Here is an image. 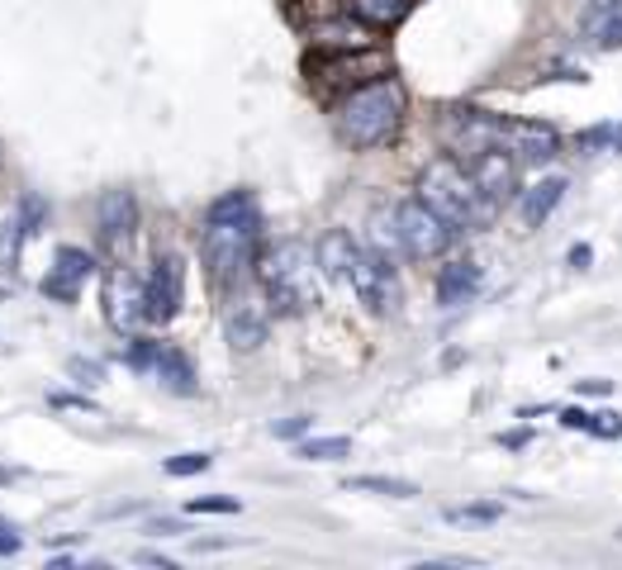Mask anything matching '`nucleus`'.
Listing matches in <instances>:
<instances>
[{"label":"nucleus","instance_id":"1","mask_svg":"<svg viewBox=\"0 0 622 570\" xmlns=\"http://www.w3.org/2000/svg\"><path fill=\"white\" fill-rule=\"evenodd\" d=\"M257 233H262V210H257L252 190H228L204 210L200 252L210 262L214 281H238L252 267Z\"/></svg>","mask_w":622,"mask_h":570},{"label":"nucleus","instance_id":"2","mask_svg":"<svg viewBox=\"0 0 622 570\" xmlns=\"http://www.w3.org/2000/svg\"><path fill=\"white\" fill-rule=\"evenodd\" d=\"M262 276V290H266V305L276 314H309L323 295V267H319V252L309 248L304 238H281L276 248L262 257L257 267Z\"/></svg>","mask_w":622,"mask_h":570},{"label":"nucleus","instance_id":"3","mask_svg":"<svg viewBox=\"0 0 622 570\" xmlns=\"http://www.w3.org/2000/svg\"><path fill=\"white\" fill-rule=\"evenodd\" d=\"M419 196L447 219L451 228H481L495 219L499 205L481 190V181L471 176V166H461V158H437L423 166L419 176Z\"/></svg>","mask_w":622,"mask_h":570},{"label":"nucleus","instance_id":"4","mask_svg":"<svg viewBox=\"0 0 622 570\" xmlns=\"http://www.w3.org/2000/svg\"><path fill=\"white\" fill-rule=\"evenodd\" d=\"M399 120H405V86L395 76H381V82L352 90L338 110V128L352 148H381V142H390Z\"/></svg>","mask_w":622,"mask_h":570},{"label":"nucleus","instance_id":"5","mask_svg":"<svg viewBox=\"0 0 622 570\" xmlns=\"http://www.w3.org/2000/svg\"><path fill=\"white\" fill-rule=\"evenodd\" d=\"M347 285L371 314H390L399 309V276H395V262H385L381 252H371L366 243H357L352 252V267H347Z\"/></svg>","mask_w":622,"mask_h":570},{"label":"nucleus","instance_id":"6","mask_svg":"<svg viewBox=\"0 0 622 570\" xmlns=\"http://www.w3.org/2000/svg\"><path fill=\"white\" fill-rule=\"evenodd\" d=\"M443 138H447L451 158L471 162V158H481L485 148L503 142V120L489 110H475V106H457V110H447V120H443Z\"/></svg>","mask_w":622,"mask_h":570},{"label":"nucleus","instance_id":"7","mask_svg":"<svg viewBox=\"0 0 622 570\" xmlns=\"http://www.w3.org/2000/svg\"><path fill=\"white\" fill-rule=\"evenodd\" d=\"M395 219H399V238H405V252L409 257H437V252H447L451 233H457L423 196L399 200L395 205Z\"/></svg>","mask_w":622,"mask_h":570},{"label":"nucleus","instance_id":"8","mask_svg":"<svg viewBox=\"0 0 622 570\" xmlns=\"http://www.w3.org/2000/svg\"><path fill=\"white\" fill-rule=\"evenodd\" d=\"M181 300H186V271L176 257H158L152 276L142 281V314L148 323H172L181 314Z\"/></svg>","mask_w":622,"mask_h":570},{"label":"nucleus","instance_id":"9","mask_svg":"<svg viewBox=\"0 0 622 570\" xmlns=\"http://www.w3.org/2000/svg\"><path fill=\"white\" fill-rule=\"evenodd\" d=\"M224 329H228V343L233 352H257L271 333V305H262L257 295H233L228 314H224Z\"/></svg>","mask_w":622,"mask_h":570},{"label":"nucleus","instance_id":"10","mask_svg":"<svg viewBox=\"0 0 622 570\" xmlns=\"http://www.w3.org/2000/svg\"><path fill=\"white\" fill-rule=\"evenodd\" d=\"M105 319L120 333L138 329V323H148V314H142V281L128 267H114L110 276H105Z\"/></svg>","mask_w":622,"mask_h":570},{"label":"nucleus","instance_id":"11","mask_svg":"<svg viewBox=\"0 0 622 570\" xmlns=\"http://www.w3.org/2000/svg\"><path fill=\"white\" fill-rule=\"evenodd\" d=\"M503 148L518 162H551L561 152V134L551 124H533V120H503Z\"/></svg>","mask_w":622,"mask_h":570},{"label":"nucleus","instance_id":"12","mask_svg":"<svg viewBox=\"0 0 622 570\" xmlns=\"http://www.w3.org/2000/svg\"><path fill=\"white\" fill-rule=\"evenodd\" d=\"M481 285H485V267L475 262V257H457V262H447L443 271H437L433 295H437V305L443 309H461V305H471L475 295H481Z\"/></svg>","mask_w":622,"mask_h":570},{"label":"nucleus","instance_id":"13","mask_svg":"<svg viewBox=\"0 0 622 570\" xmlns=\"http://www.w3.org/2000/svg\"><path fill=\"white\" fill-rule=\"evenodd\" d=\"M471 176L481 181V190L495 205H503L513 196V186H518V158L503 142H495V148H485L481 158H471Z\"/></svg>","mask_w":622,"mask_h":570},{"label":"nucleus","instance_id":"14","mask_svg":"<svg viewBox=\"0 0 622 570\" xmlns=\"http://www.w3.org/2000/svg\"><path fill=\"white\" fill-rule=\"evenodd\" d=\"M90 271H96V257H90L86 248H58L53 271L43 276V295H48V300L72 305L76 290H82V281L90 276Z\"/></svg>","mask_w":622,"mask_h":570},{"label":"nucleus","instance_id":"15","mask_svg":"<svg viewBox=\"0 0 622 570\" xmlns=\"http://www.w3.org/2000/svg\"><path fill=\"white\" fill-rule=\"evenodd\" d=\"M134 219H138V205L128 190H110L105 200H100V238L110 243V248H120L128 243V233H134Z\"/></svg>","mask_w":622,"mask_h":570},{"label":"nucleus","instance_id":"16","mask_svg":"<svg viewBox=\"0 0 622 570\" xmlns=\"http://www.w3.org/2000/svg\"><path fill=\"white\" fill-rule=\"evenodd\" d=\"M561 196H565V176H547V181H537V186H527L523 200H518V214H523V224H527V228L547 224L551 210L561 205Z\"/></svg>","mask_w":622,"mask_h":570},{"label":"nucleus","instance_id":"17","mask_svg":"<svg viewBox=\"0 0 622 570\" xmlns=\"http://www.w3.org/2000/svg\"><path fill=\"white\" fill-rule=\"evenodd\" d=\"M366 243L371 252H381L385 262H399V257H409L405 252V238H399V219H395V205L390 210H371V219H366Z\"/></svg>","mask_w":622,"mask_h":570},{"label":"nucleus","instance_id":"18","mask_svg":"<svg viewBox=\"0 0 622 570\" xmlns=\"http://www.w3.org/2000/svg\"><path fill=\"white\" fill-rule=\"evenodd\" d=\"M319 267H323V276H333V281H343L347 285V267H352V252H357V238L347 228H328L319 238Z\"/></svg>","mask_w":622,"mask_h":570},{"label":"nucleus","instance_id":"19","mask_svg":"<svg viewBox=\"0 0 622 570\" xmlns=\"http://www.w3.org/2000/svg\"><path fill=\"white\" fill-rule=\"evenodd\" d=\"M580 34H585L594 48H622V5H589Z\"/></svg>","mask_w":622,"mask_h":570},{"label":"nucleus","instance_id":"20","mask_svg":"<svg viewBox=\"0 0 622 570\" xmlns=\"http://www.w3.org/2000/svg\"><path fill=\"white\" fill-rule=\"evenodd\" d=\"M152 371H158V381L172 395H196V367H190V357L176 352V347H162L158 361H152Z\"/></svg>","mask_w":622,"mask_h":570},{"label":"nucleus","instance_id":"21","mask_svg":"<svg viewBox=\"0 0 622 570\" xmlns=\"http://www.w3.org/2000/svg\"><path fill=\"white\" fill-rule=\"evenodd\" d=\"M409 5L413 0H352V15L361 24H371V29H395L409 15Z\"/></svg>","mask_w":622,"mask_h":570},{"label":"nucleus","instance_id":"22","mask_svg":"<svg viewBox=\"0 0 622 570\" xmlns=\"http://www.w3.org/2000/svg\"><path fill=\"white\" fill-rule=\"evenodd\" d=\"M347 490H366V495H390V499H419V485L399 481V475H352Z\"/></svg>","mask_w":622,"mask_h":570},{"label":"nucleus","instance_id":"23","mask_svg":"<svg viewBox=\"0 0 622 570\" xmlns=\"http://www.w3.org/2000/svg\"><path fill=\"white\" fill-rule=\"evenodd\" d=\"M300 457L304 461H343V457H352V437H304Z\"/></svg>","mask_w":622,"mask_h":570},{"label":"nucleus","instance_id":"24","mask_svg":"<svg viewBox=\"0 0 622 570\" xmlns=\"http://www.w3.org/2000/svg\"><path fill=\"white\" fill-rule=\"evenodd\" d=\"M210 466H214L210 451H181V457L166 461V475H176L181 481V475H200V471H210Z\"/></svg>","mask_w":622,"mask_h":570},{"label":"nucleus","instance_id":"25","mask_svg":"<svg viewBox=\"0 0 622 570\" xmlns=\"http://www.w3.org/2000/svg\"><path fill=\"white\" fill-rule=\"evenodd\" d=\"M451 523H499L503 509L499 504H465V509H447Z\"/></svg>","mask_w":622,"mask_h":570},{"label":"nucleus","instance_id":"26","mask_svg":"<svg viewBox=\"0 0 622 570\" xmlns=\"http://www.w3.org/2000/svg\"><path fill=\"white\" fill-rule=\"evenodd\" d=\"M67 375H72L76 385H100L105 367H100V361H86V357H72V361H67Z\"/></svg>","mask_w":622,"mask_h":570},{"label":"nucleus","instance_id":"27","mask_svg":"<svg viewBox=\"0 0 622 570\" xmlns=\"http://www.w3.org/2000/svg\"><path fill=\"white\" fill-rule=\"evenodd\" d=\"M158 352H162V343H152V338H134V347H128V367L148 371L152 361H158Z\"/></svg>","mask_w":622,"mask_h":570},{"label":"nucleus","instance_id":"28","mask_svg":"<svg viewBox=\"0 0 622 570\" xmlns=\"http://www.w3.org/2000/svg\"><path fill=\"white\" fill-rule=\"evenodd\" d=\"M589 433H594V437H618V433H622V419H618V413H594V419H589Z\"/></svg>","mask_w":622,"mask_h":570},{"label":"nucleus","instance_id":"29","mask_svg":"<svg viewBox=\"0 0 622 570\" xmlns=\"http://www.w3.org/2000/svg\"><path fill=\"white\" fill-rule=\"evenodd\" d=\"M190 513H238V499H190Z\"/></svg>","mask_w":622,"mask_h":570},{"label":"nucleus","instance_id":"30","mask_svg":"<svg viewBox=\"0 0 622 570\" xmlns=\"http://www.w3.org/2000/svg\"><path fill=\"white\" fill-rule=\"evenodd\" d=\"M309 428H314V419H304V413H300V419H281V423H271V433H276V437H304Z\"/></svg>","mask_w":622,"mask_h":570},{"label":"nucleus","instance_id":"31","mask_svg":"<svg viewBox=\"0 0 622 570\" xmlns=\"http://www.w3.org/2000/svg\"><path fill=\"white\" fill-rule=\"evenodd\" d=\"M589 419H594V413H585V409H565V413H561L565 428H585V433H589Z\"/></svg>","mask_w":622,"mask_h":570},{"label":"nucleus","instance_id":"32","mask_svg":"<svg viewBox=\"0 0 622 570\" xmlns=\"http://www.w3.org/2000/svg\"><path fill=\"white\" fill-rule=\"evenodd\" d=\"M20 552V533L15 528H0V556H15Z\"/></svg>","mask_w":622,"mask_h":570},{"label":"nucleus","instance_id":"33","mask_svg":"<svg viewBox=\"0 0 622 570\" xmlns=\"http://www.w3.org/2000/svg\"><path fill=\"white\" fill-rule=\"evenodd\" d=\"M53 405H62V409H96L86 395H53Z\"/></svg>","mask_w":622,"mask_h":570},{"label":"nucleus","instance_id":"34","mask_svg":"<svg viewBox=\"0 0 622 570\" xmlns=\"http://www.w3.org/2000/svg\"><path fill=\"white\" fill-rule=\"evenodd\" d=\"M594 262V252L585 248V243H580V248H570V267H589Z\"/></svg>","mask_w":622,"mask_h":570},{"label":"nucleus","instance_id":"35","mask_svg":"<svg viewBox=\"0 0 622 570\" xmlns=\"http://www.w3.org/2000/svg\"><path fill=\"white\" fill-rule=\"evenodd\" d=\"M580 391H585V395H608L613 385H608V381H580Z\"/></svg>","mask_w":622,"mask_h":570}]
</instances>
